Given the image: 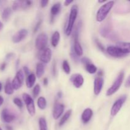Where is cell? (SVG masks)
Wrapping results in <instances>:
<instances>
[{"label": "cell", "instance_id": "obj_39", "mask_svg": "<svg viewBox=\"0 0 130 130\" xmlns=\"http://www.w3.org/2000/svg\"><path fill=\"white\" fill-rule=\"evenodd\" d=\"M53 76H55L56 74V65H55V62L53 63Z\"/></svg>", "mask_w": 130, "mask_h": 130}, {"label": "cell", "instance_id": "obj_26", "mask_svg": "<svg viewBox=\"0 0 130 130\" xmlns=\"http://www.w3.org/2000/svg\"><path fill=\"white\" fill-rule=\"evenodd\" d=\"M37 104H38V106L39 107V109H42V110H44V109H45L46 107V100L43 96H40L38 99V102H37Z\"/></svg>", "mask_w": 130, "mask_h": 130}, {"label": "cell", "instance_id": "obj_9", "mask_svg": "<svg viewBox=\"0 0 130 130\" xmlns=\"http://www.w3.org/2000/svg\"><path fill=\"white\" fill-rule=\"evenodd\" d=\"M106 51L109 55L115 58H122L126 55L116 46H109L107 48Z\"/></svg>", "mask_w": 130, "mask_h": 130}, {"label": "cell", "instance_id": "obj_23", "mask_svg": "<svg viewBox=\"0 0 130 130\" xmlns=\"http://www.w3.org/2000/svg\"><path fill=\"white\" fill-rule=\"evenodd\" d=\"M5 92L7 95H12L14 92V88L10 80H8L5 86Z\"/></svg>", "mask_w": 130, "mask_h": 130}, {"label": "cell", "instance_id": "obj_22", "mask_svg": "<svg viewBox=\"0 0 130 130\" xmlns=\"http://www.w3.org/2000/svg\"><path fill=\"white\" fill-rule=\"evenodd\" d=\"M60 38V36L59 32L58 31H55L53 34L52 37V39H51V43H52V45L53 47H56L58 44L59 43Z\"/></svg>", "mask_w": 130, "mask_h": 130}, {"label": "cell", "instance_id": "obj_5", "mask_svg": "<svg viewBox=\"0 0 130 130\" xmlns=\"http://www.w3.org/2000/svg\"><path fill=\"white\" fill-rule=\"evenodd\" d=\"M22 98L26 105L28 112L31 116H33L36 113V108L32 98L27 93H23Z\"/></svg>", "mask_w": 130, "mask_h": 130}, {"label": "cell", "instance_id": "obj_15", "mask_svg": "<svg viewBox=\"0 0 130 130\" xmlns=\"http://www.w3.org/2000/svg\"><path fill=\"white\" fill-rule=\"evenodd\" d=\"M64 111V105L60 103H56L55 104L53 110V117L55 119H59Z\"/></svg>", "mask_w": 130, "mask_h": 130}, {"label": "cell", "instance_id": "obj_6", "mask_svg": "<svg viewBox=\"0 0 130 130\" xmlns=\"http://www.w3.org/2000/svg\"><path fill=\"white\" fill-rule=\"evenodd\" d=\"M126 95H123V96H121L119 99H118L114 103L111 108V110H110V115H111V116L114 117L118 114V112L121 109L123 104H124L125 101L126 100Z\"/></svg>", "mask_w": 130, "mask_h": 130}, {"label": "cell", "instance_id": "obj_1", "mask_svg": "<svg viewBox=\"0 0 130 130\" xmlns=\"http://www.w3.org/2000/svg\"><path fill=\"white\" fill-rule=\"evenodd\" d=\"M114 5V1H110L106 2L105 4L100 6V8L98 10L96 13V20L99 22L104 21L106 19L107 16L108 15L109 13L112 8Z\"/></svg>", "mask_w": 130, "mask_h": 130}, {"label": "cell", "instance_id": "obj_32", "mask_svg": "<svg viewBox=\"0 0 130 130\" xmlns=\"http://www.w3.org/2000/svg\"><path fill=\"white\" fill-rule=\"evenodd\" d=\"M95 42H96V45H97V46L99 47V49H100L101 51H102V52H104V51H105V48H104V46L102 45V44L99 40H97V39L95 40Z\"/></svg>", "mask_w": 130, "mask_h": 130}, {"label": "cell", "instance_id": "obj_49", "mask_svg": "<svg viewBox=\"0 0 130 130\" xmlns=\"http://www.w3.org/2000/svg\"><path fill=\"white\" fill-rule=\"evenodd\" d=\"M0 130H2V129L1 128V127H0Z\"/></svg>", "mask_w": 130, "mask_h": 130}, {"label": "cell", "instance_id": "obj_46", "mask_svg": "<svg viewBox=\"0 0 130 130\" xmlns=\"http://www.w3.org/2000/svg\"><path fill=\"white\" fill-rule=\"evenodd\" d=\"M58 97H62V93L58 92Z\"/></svg>", "mask_w": 130, "mask_h": 130}, {"label": "cell", "instance_id": "obj_28", "mask_svg": "<svg viewBox=\"0 0 130 130\" xmlns=\"http://www.w3.org/2000/svg\"><path fill=\"white\" fill-rule=\"evenodd\" d=\"M39 130H48L46 120L44 118H41L39 119Z\"/></svg>", "mask_w": 130, "mask_h": 130}, {"label": "cell", "instance_id": "obj_16", "mask_svg": "<svg viewBox=\"0 0 130 130\" xmlns=\"http://www.w3.org/2000/svg\"><path fill=\"white\" fill-rule=\"evenodd\" d=\"M31 4L32 2L30 1H14L12 6V9L14 11H17V10H19V9H25L29 7L31 5Z\"/></svg>", "mask_w": 130, "mask_h": 130}, {"label": "cell", "instance_id": "obj_3", "mask_svg": "<svg viewBox=\"0 0 130 130\" xmlns=\"http://www.w3.org/2000/svg\"><path fill=\"white\" fill-rule=\"evenodd\" d=\"M124 78V72L123 71L119 72V74H118V77H116V79H115L114 82L113 83L112 85L107 90L106 92V95L107 96H111V95H114V93L117 92L118 91L119 88H120L121 86L122 83L123 82V80Z\"/></svg>", "mask_w": 130, "mask_h": 130}, {"label": "cell", "instance_id": "obj_4", "mask_svg": "<svg viewBox=\"0 0 130 130\" xmlns=\"http://www.w3.org/2000/svg\"><path fill=\"white\" fill-rule=\"evenodd\" d=\"M48 38L46 33H41L36 39L35 46L37 49L39 51H42L46 48L47 44H48Z\"/></svg>", "mask_w": 130, "mask_h": 130}, {"label": "cell", "instance_id": "obj_30", "mask_svg": "<svg viewBox=\"0 0 130 130\" xmlns=\"http://www.w3.org/2000/svg\"><path fill=\"white\" fill-rule=\"evenodd\" d=\"M40 90H41V88L39 85H36L35 86H34L32 91L33 96H34V98H36L37 96L39 95V93H40Z\"/></svg>", "mask_w": 130, "mask_h": 130}, {"label": "cell", "instance_id": "obj_42", "mask_svg": "<svg viewBox=\"0 0 130 130\" xmlns=\"http://www.w3.org/2000/svg\"><path fill=\"white\" fill-rule=\"evenodd\" d=\"M13 53H9V54H8L7 55H6V57L7 59H9V58H11V57H13Z\"/></svg>", "mask_w": 130, "mask_h": 130}, {"label": "cell", "instance_id": "obj_2", "mask_svg": "<svg viewBox=\"0 0 130 130\" xmlns=\"http://www.w3.org/2000/svg\"><path fill=\"white\" fill-rule=\"evenodd\" d=\"M77 14H78V7L77 5H73L71 8V12H70L68 22H67V26L66 29V33L67 36H70L72 32L75 21L77 19Z\"/></svg>", "mask_w": 130, "mask_h": 130}, {"label": "cell", "instance_id": "obj_27", "mask_svg": "<svg viewBox=\"0 0 130 130\" xmlns=\"http://www.w3.org/2000/svg\"><path fill=\"white\" fill-rule=\"evenodd\" d=\"M11 13V9L10 8L7 7L6 8L4 9V10L3 11L2 15H1V17H2L3 20L6 21L8 19L10 18V15Z\"/></svg>", "mask_w": 130, "mask_h": 130}, {"label": "cell", "instance_id": "obj_8", "mask_svg": "<svg viewBox=\"0 0 130 130\" xmlns=\"http://www.w3.org/2000/svg\"><path fill=\"white\" fill-rule=\"evenodd\" d=\"M78 36H79V31L77 29H76V31L74 32V52L75 54L77 56V57H80L82 56L83 54V49L81 44H80L79 41L78 40Z\"/></svg>", "mask_w": 130, "mask_h": 130}, {"label": "cell", "instance_id": "obj_7", "mask_svg": "<svg viewBox=\"0 0 130 130\" xmlns=\"http://www.w3.org/2000/svg\"><path fill=\"white\" fill-rule=\"evenodd\" d=\"M24 81V72L22 70H19L13 79L11 84L14 90H19L22 87Z\"/></svg>", "mask_w": 130, "mask_h": 130}, {"label": "cell", "instance_id": "obj_47", "mask_svg": "<svg viewBox=\"0 0 130 130\" xmlns=\"http://www.w3.org/2000/svg\"><path fill=\"white\" fill-rule=\"evenodd\" d=\"M1 90H2V84L0 83V92L1 91Z\"/></svg>", "mask_w": 130, "mask_h": 130}, {"label": "cell", "instance_id": "obj_48", "mask_svg": "<svg viewBox=\"0 0 130 130\" xmlns=\"http://www.w3.org/2000/svg\"><path fill=\"white\" fill-rule=\"evenodd\" d=\"M99 3H106V1H99Z\"/></svg>", "mask_w": 130, "mask_h": 130}, {"label": "cell", "instance_id": "obj_31", "mask_svg": "<svg viewBox=\"0 0 130 130\" xmlns=\"http://www.w3.org/2000/svg\"><path fill=\"white\" fill-rule=\"evenodd\" d=\"M13 103L19 108V109H22L23 103L20 99H19V98H15V99H13Z\"/></svg>", "mask_w": 130, "mask_h": 130}, {"label": "cell", "instance_id": "obj_36", "mask_svg": "<svg viewBox=\"0 0 130 130\" xmlns=\"http://www.w3.org/2000/svg\"><path fill=\"white\" fill-rule=\"evenodd\" d=\"M125 86L126 88H129L130 87V76L128 77V78L127 79L125 83Z\"/></svg>", "mask_w": 130, "mask_h": 130}, {"label": "cell", "instance_id": "obj_21", "mask_svg": "<svg viewBox=\"0 0 130 130\" xmlns=\"http://www.w3.org/2000/svg\"><path fill=\"white\" fill-rule=\"evenodd\" d=\"M36 76L39 78L41 77L44 73V66L41 62H39L36 66Z\"/></svg>", "mask_w": 130, "mask_h": 130}, {"label": "cell", "instance_id": "obj_38", "mask_svg": "<svg viewBox=\"0 0 130 130\" xmlns=\"http://www.w3.org/2000/svg\"><path fill=\"white\" fill-rule=\"evenodd\" d=\"M48 84V78H47V77H45V78L44 79V80H43V85H44V86H47Z\"/></svg>", "mask_w": 130, "mask_h": 130}, {"label": "cell", "instance_id": "obj_40", "mask_svg": "<svg viewBox=\"0 0 130 130\" xmlns=\"http://www.w3.org/2000/svg\"><path fill=\"white\" fill-rule=\"evenodd\" d=\"M73 2V1H66L64 2V5L65 6H69L71 3Z\"/></svg>", "mask_w": 130, "mask_h": 130}, {"label": "cell", "instance_id": "obj_44", "mask_svg": "<svg viewBox=\"0 0 130 130\" xmlns=\"http://www.w3.org/2000/svg\"><path fill=\"white\" fill-rule=\"evenodd\" d=\"M6 130H13V128L11 126H6Z\"/></svg>", "mask_w": 130, "mask_h": 130}, {"label": "cell", "instance_id": "obj_20", "mask_svg": "<svg viewBox=\"0 0 130 130\" xmlns=\"http://www.w3.org/2000/svg\"><path fill=\"white\" fill-rule=\"evenodd\" d=\"M61 10V5L59 3H57L54 4V5L52 6V7L51 8V15H52V20L53 21V18L54 17H55L56 15H58L59 13V12Z\"/></svg>", "mask_w": 130, "mask_h": 130}, {"label": "cell", "instance_id": "obj_17", "mask_svg": "<svg viewBox=\"0 0 130 130\" xmlns=\"http://www.w3.org/2000/svg\"><path fill=\"white\" fill-rule=\"evenodd\" d=\"M93 116V110L90 108L86 109L81 115V120L84 124H86L91 120Z\"/></svg>", "mask_w": 130, "mask_h": 130}, {"label": "cell", "instance_id": "obj_33", "mask_svg": "<svg viewBox=\"0 0 130 130\" xmlns=\"http://www.w3.org/2000/svg\"><path fill=\"white\" fill-rule=\"evenodd\" d=\"M81 62H82V63H83L85 66V65L88 64V63H91V60H90L89 58H86V57H84V58H83L82 59H81Z\"/></svg>", "mask_w": 130, "mask_h": 130}, {"label": "cell", "instance_id": "obj_10", "mask_svg": "<svg viewBox=\"0 0 130 130\" xmlns=\"http://www.w3.org/2000/svg\"><path fill=\"white\" fill-rule=\"evenodd\" d=\"M70 81L75 88H79L84 83V78L80 74H74L71 76Z\"/></svg>", "mask_w": 130, "mask_h": 130}, {"label": "cell", "instance_id": "obj_37", "mask_svg": "<svg viewBox=\"0 0 130 130\" xmlns=\"http://www.w3.org/2000/svg\"><path fill=\"white\" fill-rule=\"evenodd\" d=\"M6 63L5 62H4V63H3L1 65V66H0V70L1 71H4V70L5 69V68H6Z\"/></svg>", "mask_w": 130, "mask_h": 130}, {"label": "cell", "instance_id": "obj_18", "mask_svg": "<svg viewBox=\"0 0 130 130\" xmlns=\"http://www.w3.org/2000/svg\"><path fill=\"white\" fill-rule=\"evenodd\" d=\"M116 46L118 47L124 54L127 55L130 53V43L119 42V43H117Z\"/></svg>", "mask_w": 130, "mask_h": 130}, {"label": "cell", "instance_id": "obj_35", "mask_svg": "<svg viewBox=\"0 0 130 130\" xmlns=\"http://www.w3.org/2000/svg\"><path fill=\"white\" fill-rule=\"evenodd\" d=\"M24 74H25V75H26L27 76H28L29 74H30V71H29V69H28L27 67H26V66L24 67Z\"/></svg>", "mask_w": 130, "mask_h": 130}, {"label": "cell", "instance_id": "obj_45", "mask_svg": "<svg viewBox=\"0 0 130 130\" xmlns=\"http://www.w3.org/2000/svg\"><path fill=\"white\" fill-rule=\"evenodd\" d=\"M3 28V24L2 22H0V30H1Z\"/></svg>", "mask_w": 130, "mask_h": 130}, {"label": "cell", "instance_id": "obj_14", "mask_svg": "<svg viewBox=\"0 0 130 130\" xmlns=\"http://www.w3.org/2000/svg\"><path fill=\"white\" fill-rule=\"evenodd\" d=\"M1 117L3 121L6 123H11L13 121H14L15 118V115L13 114L11 112H10V111H9L6 109H3L2 110L1 114Z\"/></svg>", "mask_w": 130, "mask_h": 130}, {"label": "cell", "instance_id": "obj_19", "mask_svg": "<svg viewBox=\"0 0 130 130\" xmlns=\"http://www.w3.org/2000/svg\"><path fill=\"white\" fill-rule=\"evenodd\" d=\"M36 80V76L34 74H30L28 76H27L26 78V86L28 88H31L34 86L35 84Z\"/></svg>", "mask_w": 130, "mask_h": 130}, {"label": "cell", "instance_id": "obj_25", "mask_svg": "<svg viewBox=\"0 0 130 130\" xmlns=\"http://www.w3.org/2000/svg\"><path fill=\"white\" fill-rule=\"evenodd\" d=\"M85 69H86V71H87L88 73L91 74H95L97 72V68H96V66L94 64H93L92 63H90L85 65Z\"/></svg>", "mask_w": 130, "mask_h": 130}, {"label": "cell", "instance_id": "obj_41", "mask_svg": "<svg viewBox=\"0 0 130 130\" xmlns=\"http://www.w3.org/2000/svg\"><path fill=\"white\" fill-rule=\"evenodd\" d=\"M41 21L39 22H38V24H37L36 26L35 29H34V32H36V31H37V30H38V28H39V25H41Z\"/></svg>", "mask_w": 130, "mask_h": 130}, {"label": "cell", "instance_id": "obj_43", "mask_svg": "<svg viewBox=\"0 0 130 130\" xmlns=\"http://www.w3.org/2000/svg\"><path fill=\"white\" fill-rule=\"evenodd\" d=\"M3 102H4L3 98L1 96H0V106L3 104Z\"/></svg>", "mask_w": 130, "mask_h": 130}, {"label": "cell", "instance_id": "obj_11", "mask_svg": "<svg viewBox=\"0 0 130 130\" xmlns=\"http://www.w3.org/2000/svg\"><path fill=\"white\" fill-rule=\"evenodd\" d=\"M52 50L49 48H45L43 50L41 51L40 55H39V59L43 63H48L50 62L52 59Z\"/></svg>", "mask_w": 130, "mask_h": 130}, {"label": "cell", "instance_id": "obj_29", "mask_svg": "<svg viewBox=\"0 0 130 130\" xmlns=\"http://www.w3.org/2000/svg\"><path fill=\"white\" fill-rule=\"evenodd\" d=\"M62 68H63V71H64L67 74H69L70 72H71V67H70L69 63L68 61H63V63H62Z\"/></svg>", "mask_w": 130, "mask_h": 130}, {"label": "cell", "instance_id": "obj_13", "mask_svg": "<svg viewBox=\"0 0 130 130\" xmlns=\"http://www.w3.org/2000/svg\"><path fill=\"white\" fill-rule=\"evenodd\" d=\"M104 80L102 76H99L95 79L94 81V93L95 95H99L103 88Z\"/></svg>", "mask_w": 130, "mask_h": 130}, {"label": "cell", "instance_id": "obj_34", "mask_svg": "<svg viewBox=\"0 0 130 130\" xmlns=\"http://www.w3.org/2000/svg\"><path fill=\"white\" fill-rule=\"evenodd\" d=\"M40 3L41 6L42 8H44L47 6V5H48V1H46V0H42V1H41Z\"/></svg>", "mask_w": 130, "mask_h": 130}, {"label": "cell", "instance_id": "obj_24", "mask_svg": "<svg viewBox=\"0 0 130 130\" xmlns=\"http://www.w3.org/2000/svg\"><path fill=\"white\" fill-rule=\"evenodd\" d=\"M71 114H72V110H68L67 112H66V114L63 116V117L61 118L60 121V123H59L60 126H63V124L67 122V121L68 120L69 118L71 117Z\"/></svg>", "mask_w": 130, "mask_h": 130}, {"label": "cell", "instance_id": "obj_12", "mask_svg": "<svg viewBox=\"0 0 130 130\" xmlns=\"http://www.w3.org/2000/svg\"><path fill=\"white\" fill-rule=\"evenodd\" d=\"M28 34V30L27 29H22L19 30L15 33L12 38V41L14 43H19L24 40Z\"/></svg>", "mask_w": 130, "mask_h": 130}]
</instances>
